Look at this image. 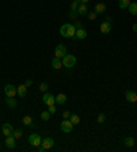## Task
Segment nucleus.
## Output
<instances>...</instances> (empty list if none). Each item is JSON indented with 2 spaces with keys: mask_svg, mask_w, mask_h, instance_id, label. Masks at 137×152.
Wrapping results in <instances>:
<instances>
[{
  "mask_svg": "<svg viewBox=\"0 0 137 152\" xmlns=\"http://www.w3.org/2000/svg\"><path fill=\"white\" fill-rule=\"evenodd\" d=\"M75 29L73 23H64L60 26V34L66 38H73L75 37Z\"/></svg>",
  "mask_w": 137,
  "mask_h": 152,
  "instance_id": "f257e3e1",
  "label": "nucleus"
},
{
  "mask_svg": "<svg viewBox=\"0 0 137 152\" xmlns=\"http://www.w3.org/2000/svg\"><path fill=\"white\" fill-rule=\"evenodd\" d=\"M75 62H77V59H75L74 55H64L62 58V63L64 67H67V69H71V67H74L75 66Z\"/></svg>",
  "mask_w": 137,
  "mask_h": 152,
  "instance_id": "f03ea898",
  "label": "nucleus"
},
{
  "mask_svg": "<svg viewBox=\"0 0 137 152\" xmlns=\"http://www.w3.org/2000/svg\"><path fill=\"white\" fill-rule=\"evenodd\" d=\"M41 137H40V134L37 133H32L30 136H29V139H28V141H29V144H30L32 147H40L41 145Z\"/></svg>",
  "mask_w": 137,
  "mask_h": 152,
  "instance_id": "7ed1b4c3",
  "label": "nucleus"
},
{
  "mask_svg": "<svg viewBox=\"0 0 137 152\" xmlns=\"http://www.w3.org/2000/svg\"><path fill=\"white\" fill-rule=\"evenodd\" d=\"M73 123H71V121L70 119H64L62 121V123H60V129H62L63 133H71L73 132Z\"/></svg>",
  "mask_w": 137,
  "mask_h": 152,
  "instance_id": "20e7f679",
  "label": "nucleus"
},
{
  "mask_svg": "<svg viewBox=\"0 0 137 152\" xmlns=\"http://www.w3.org/2000/svg\"><path fill=\"white\" fill-rule=\"evenodd\" d=\"M4 95H6L7 97H15V95H17V88H15L14 85H11V84L4 85Z\"/></svg>",
  "mask_w": 137,
  "mask_h": 152,
  "instance_id": "39448f33",
  "label": "nucleus"
},
{
  "mask_svg": "<svg viewBox=\"0 0 137 152\" xmlns=\"http://www.w3.org/2000/svg\"><path fill=\"white\" fill-rule=\"evenodd\" d=\"M43 103L48 107V106H54L56 103V100H55V96L54 95H51V93H44V96H43Z\"/></svg>",
  "mask_w": 137,
  "mask_h": 152,
  "instance_id": "423d86ee",
  "label": "nucleus"
},
{
  "mask_svg": "<svg viewBox=\"0 0 137 152\" xmlns=\"http://www.w3.org/2000/svg\"><path fill=\"white\" fill-rule=\"evenodd\" d=\"M54 145H55V141H54V139H51V137H45V139L41 140V147H43L45 151L51 149Z\"/></svg>",
  "mask_w": 137,
  "mask_h": 152,
  "instance_id": "0eeeda50",
  "label": "nucleus"
},
{
  "mask_svg": "<svg viewBox=\"0 0 137 152\" xmlns=\"http://www.w3.org/2000/svg\"><path fill=\"white\" fill-rule=\"evenodd\" d=\"M67 54V50H66V47L63 44H58L55 48V56L56 58H63L64 55Z\"/></svg>",
  "mask_w": 137,
  "mask_h": 152,
  "instance_id": "6e6552de",
  "label": "nucleus"
},
{
  "mask_svg": "<svg viewBox=\"0 0 137 152\" xmlns=\"http://www.w3.org/2000/svg\"><path fill=\"white\" fill-rule=\"evenodd\" d=\"M125 99L129 103H136L137 101V93L133 92V90H126L125 92Z\"/></svg>",
  "mask_w": 137,
  "mask_h": 152,
  "instance_id": "1a4fd4ad",
  "label": "nucleus"
},
{
  "mask_svg": "<svg viewBox=\"0 0 137 152\" xmlns=\"http://www.w3.org/2000/svg\"><path fill=\"white\" fill-rule=\"evenodd\" d=\"M1 132H3V134L7 137V136H11V134H13L14 129H13V126H11L10 123H4L3 127H1Z\"/></svg>",
  "mask_w": 137,
  "mask_h": 152,
  "instance_id": "9d476101",
  "label": "nucleus"
},
{
  "mask_svg": "<svg viewBox=\"0 0 137 152\" xmlns=\"http://www.w3.org/2000/svg\"><path fill=\"white\" fill-rule=\"evenodd\" d=\"M100 32L103 33V34H108V33L111 32V23L110 22H103L100 25Z\"/></svg>",
  "mask_w": 137,
  "mask_h": 152,
  "instance_id": "9b49d317",
  "label": "nucleus"
},
{
  "mask_svg": "<svg viewBox=\"0 0 137 152\" xmlns=\"http://www.w3.org/2000/svg\"><path fill=\"white\" fill-rule=\"evenodd\" d=\"M87 36H88V32L84 27L75 30V38H78V40H84V38H87Z\"/></svg>",
  "mask_w": 137,
  "mask_h": 152,
  "instance_id": "f8f14e48",
  "label": "nucleus"
},
{
  "mask_svg": "<svg viewBox=\"0 0 137 152\" xmlns=\"http://www.w3.org/2000/svg\"><path fill=\"white\" fill-rule=\"evenodd\" d=\"M15 137H14L13 134H11V136H7L6 137V141H4V143H6V147L7 148H15Z\"/></svg>",
  "mask_w": 137,
  "mask_h": 152,
  "instance_id": "ddd939ff",
  "label": "nucleus"
},
{
  "mask_svg": "<svg viewBox=\"0 0 137 152\" xmlns=\"http://www.w3.org/2000/svg\"><path fill=\"white\" fill-rule=\"evenodd\" d=\"M26 93H28V86H26V85H19V86H17V95H18L19 97H25Z\"/></svg>",
  "mask_w": 137,
  "mask_h": 152,
  "instance_id": "4468645a",
  "label": "nucleus"
},
{
  "mask_svg": "<svg viewBox=\"0 0 137 152\" xmlns=\"http://www.w3.org/2000/svg\"><path fill=\"white\" fill-rule=\"evenodd\" d=\"M107 11V6L104 3H97L96 6H95V13L96 14H103Z\"/></svg>",
  "mask_w": 137,
  "mask_h": 152,
  "instance_id": "2eb2a0df",
  "label": "nucleus"
},
{
  "mask_svg": "<svg viewBox=\"0 0 137 152\" xmlns=\"http://www.w3.org/2000/svg\"><path fill=\"white\" fill-rule=\"evenodd\" d=\"M51 64H52V67L56 70H59L60 67H63V63H62V60H60V58H54L52 59V62H51Z\"/></svg>",
  "mask_w": 137,
  "mask_h": 152,
  "instance_id": "dca6fc26",
  "label": "nucleus"
},
{
  "mask_svg": "<svg viewBox=\"0 0 137 152\" xmlns=\"http://www.w3.org/2000/svg\"><path fill=\"white\" fill-rule=\"evenodd\" d=\"M55 100L58 104H64L66 101H67V96L64 95V93H58V96H55Z\"/></svg>",
  "mask_w": 137,
  "mask_h": 152,
  "instance_id": "f3484780",
  "label": "nucleus"
},
{
  "mask_svg": "<svg viewBox=\"0 0 137 152\" xmlns=\"http://www.w3.org/2000/svg\"><path fill=\"white\" fill-rule=\"evenodd\" d=\"M77 13L80 14V15H87L88 14V7L87 4H84V3H80V6L77 8Z\"/></svg>",
  "mask_w": 137,
  "mask_h": 152,
  "instance_id": "a211bd4d",
  "label": "nucleus"
},
{
  "mask_svg": "<svg viewBox=\"0 0 137 152\" xmlns=\"http://www.w3.org/2000/svg\"><path fill=\"white\" fill-rule=\"evenodd\" d=\"M134 144H136L134 137H126V139H124V145L125 147L130 148V147H134Z\"/></svg>",
  "mask_w": 137,
  "mask_h": 152,
  "instance_id": "6ab92c4d",
  "label": "nucleus"
},
{
  "mask_svg": "<svg viewBox=\"0 0 137 152\" xmlns=\"http://www.w3.org/2000/svg\"><path fill=\"white\" fill-rule=\"evenodd\" d=\"M6 103H7V106H8L10 108H13V110L17 107V106H18V103H17V100H15L14 97H7V99H6Z\"/></svg>",
  "mask_w": 137,
  "mask_h": 152,
  "instance_id": "aec40b11",
  "label": "nucleus"
},
{
  "mask_svg": "<svg viewBox=\"0 0 137 152\" xmlns=\"http://www.w3.org/2000/svg\"><path fill=\"white\" fill-rule=\"evenodd\" d=\"M22 123L26 125V126H33V119H32V117L25 115V117H24V119H22Z\"/></svg>",
  "mask_w": 137,
  "mask_h": 152,
  "instance_id": "412c9836",
  "label": "nucleus"
},
{
  "mask_svg": "<svg viewBox=\"0 0 137 152\" xmlns=\"http://www.w3.org/2000/svg\"><path fill=\"white\" fill-rule=\"evenodd\" d=\"M128 10H129V13L132 15H137V3H130L129 7H128Z\"/></svg>",
  "mask_w": 137,
  "mask_h": 152,
  "instance_id": "4be33fe9",
  "label": "nucleus"
},
{
  "mask_svg": "<svg viewBox=\"0 0 137 152\" xmlns=\"http://www.w3.org/2000/svg\"><path fill=\"white\" fill-rule=\"evenodd\" d=\"M129 4H130V0H119L118 6L121 10H125V8H128L129 7Z\"/></svg>",
  "mask_w": 137,
  "mask_h": 152,
  "instance_id": "5701e85b",
  "label": "nucleus"
},
{
  "mask_svg": "<svg viewBox=\"0 0 137 152\" xmlns=\"http://www.w3.org/2000/svg\"><path fill=\"white\" fill-rule=\"evenodd\" d=\"M68 119L71 121V123H73V125H78V123H80V117H78L77 114H71Z\"/></svg>",
  "mask_w": 137,
  "mask_h": 152,
  "instance_id": "b1692460",
  "label": "nucleus"
},
{
  "mask_svg": "<svg viewBox=\"0 0 137 152\" xmlns=\"http://www.w3.org/2000/svg\"><path fill=\"white\" fill-rule=\"evenodd\" d=\"M40 117H41V119H43V121L47 122V121H50V118H51V112H50V111H43Z\"/></svg>",
  "mask_w": 137,
  "mask_h": 152,
  "instance_id": "393cba45",
  "label": "nucleus"
},
{
  "mask_svg": "<svg viewBox=\"0 0 137 152\" xmlns=\"http://www.w3.org/2000/svg\"><path fill=\"white\" fill-rule=\"evenodd\" d=\"M38 89H40L41 92L45 93V92L48 90V84H47V82H41V84H40V86H38Z\"/></svg>",
  "mask_w": 137,
  "mask_h": 152,
  "instance_id": "a878e982",
  "label": "nucleus"
},
{
  "mask_svg": "<svg viewBox=\"0 0 137 152\" xmlns=\"http://www.w3.org/2000/svg\"><path fill=\"white\" fill-rule=\"evenodd\" d=\"M13 136L15 137V139H21V137H22V130H21V129H17V130H14V132H13Z\"/></svg>",
  "mask_w": 137,
  "mask_h": 152,
  "instance_id": "bb28decb",
  "label": "nucleus"
},
{
  "mask_svg": "<svg viewBox=\"0 0 137 152\" xmlns=\"http://www.w3.org/2000/svg\"><path fill=\"white\" fill-rule=\"evenodd\" d=\"M87 17L91 19V21H95V19L97 18V14L95 13V11H91V13H88V14H87Z\"/></svg>",
  "mask_w": 137,
  "mask_h": 152,
  "instance_id": "cd10ccee",
  "label": "nucleus"
},
{
  "mask_svg": "<svg viewBox=\"0 0 137 152\" xmlns=\"http://www.w3.org/2000/svg\"><path fill=\"white\" fill-rule=\"evenodd\" d=\"M104 121H106V115H104V114H99V117H97V122H99V123H103Z\"/></svg>",
  "mask_w": 137,
  "mask_h": 152,
  "instance_id": "c85d7f7f",
  "label": "nucleus"
},
{
  "mask_svg": "<svg viewBox=\"0 0 137 152\" xmlns=\"http://www.w3.org/2000/svg\"><path fill=\"white\" fill-rule=\"evenodd\" d=\"M48 111H50L51 114H55V112H56V107H55V104H54V106H48Z\"/></svg>",
  "mask_w": 137,
  "mask_h": 152,
  "instance_id": "c756f323",
  "label": "nucleus"
},
{
  "mask_svg": "<svg viewBox=\"0 0 137 152\" xmlns=\"http://www.w3.org/2000/svg\"><path fill=\"white\" fill-rule=\"evenodd\" d=\"M77 14H78V13H77V11H73V10H71V13L68 14V17H70V18H71V19H74L75 17H77Z\"/></svg>",
  "mask_w": 137,
  "mask_h": 152,
  "instance_id": "7c9ffc66",
  "label": "nucleus"
},
{
  "mask_svg": "<svg viewBox=\"0 0 137 152\" xmlns=\"http://www.w3.org/2000/svg\"><path fill=\"white\" fill-rule=\"evenodd\" d=\"M70 111H64V112H63V118H64V119H68V118H70Z\"/></svg>",
  "mask_w": 137,
  "mask_h": 152,
  "instance_id": "2f4dec72",
  "label": "nucleus"
},
{
  "mask_svg": "<svg viewBox=\"0 0 137 152\" xmlns=\"http://www.w3.org/2000/svg\"><path fill=\"white\" fill-rule=\"evenodd\" d=\"M74 27H75V29H81V27H82V23H81V22H75V23H74Z\"/></svg>",
  "mask_w": 137,
  "mask_h": 152,
  "instance_id": "473e14b6",
  "label": "nucleus"
},
{
  "mask_svg": "<svg viewBox=\"0 0 137 152\" xmlns=\"http://www.w3.org/2000/svg\"><path fill=\"white\" fill-rule=\"evenodd\" d=\"M32 84H33V82H32V80H26V81H25V85H26V86H30Z\"/></svg>",
  "mask_w": 137,
  "mask_h": 152,
  "instance_id": "72a5a7b5",
  "label": "nucleus"
},
{
  "mask_svg": "<svg viewBox=\"0 0 137 152\" xmlns=\"http://www.w3.org/2000/svg\"><path fill=\"white\" fill-rule=\"evenodd\" d=\"M132 29H133V32H134V33H137V22L133 26H132Z\"/></svg>",
  "mask_w": 137,
  "mask_h": 152,
  "instance_id": "f704fd0d",
  "label": "nucleus"
},
{
  "mask_svg": "<svg viewBox=\"0 0 137 152\" xmlns=\"http://www.w3.org/2000/svg\"><path fill=\"white\" fill-rule=\"evenodd\" d=\"M81 3H84V4H87V3H89V0H81Z\"/></svg>",
  "mask_w": 137,
  "mask_h": 152,
  "instance_id": "c9c22d12",
  "label": "nucleus"
},
{
  "mask_svg": "<svg viewBox=\"0 0 137 152\" xmlns=\"http://www.w3.org/2000/svg\"><path fill=\"white\" fill-rule=\"evenodd\" d=\"M136 17H137V15H136Z\"/></svg>",
  "mask_w": 137,
  "mask_h": 152,
  "instance_id": "e433bc0d",
  "label": "nucleus"
}]
</instances>
